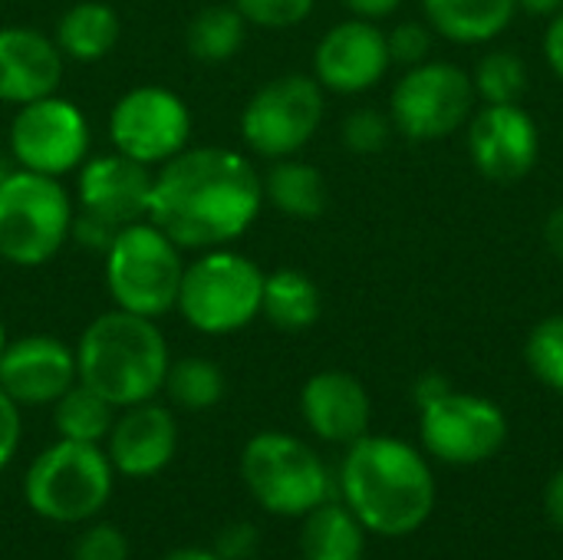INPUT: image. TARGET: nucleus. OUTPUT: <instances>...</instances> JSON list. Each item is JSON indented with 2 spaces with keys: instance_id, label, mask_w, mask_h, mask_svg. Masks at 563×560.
Instances as JSON below:
<instances>
[{
  "instance_id": "obj_5",
  "label": "nucleus",
  "mask_w": 563,
  "mask_h": 560,
  "mask_svg": "<svg viewBox=\"0 0 563 560\" xmlns=\"http://www.w3.org/2000/svg\"><path fill=\"white\" fill-rule=\"evenodd\" d=\"M76 201L53 175L10 168L0 178V261L43 267L69 241Z\"/></svg>"
},
{
  "instance_id": "obj_17",
  "label": "nucleus",
  "mask_w": 563,
  "mask_h": 560,
  "mask_svg": "<svg viewBox=\"0 0 563 560\" xmlns=\"http://www.w3.org/2000/svg\"><path fill=\"white\" fill-rule=\"evenodd\" d=\"M76 380V350L49 333L10 340L0 356V389L20 409L53 406Z\"/></svg>"
},
{
  "instance_id": "obj_8",
  "label": "nucleus",
  "mask_w": 563,
  "mask_h": 560,
  "mask_svg": "<svg viewBox=\"0 0 563 560\" xmlns=\"http://www.w3.org/2000/svg\"><path fill=\"white\" fill-rule=\"evenodd\" d=\"M241 479L254 502L284 518H300L330 498L323 459L287 432H257L241 452Z\"/></svg>"
},
{
  "instance_id": "obj_43",
  "label": "nucleus",
  "mask_w": 563,
  "mask_h": 560,
  "mask_svg": "<svg viewBox=\"0 0 563 560\" xmlns=\"http://www.w3.org/2000/svg\"><path fill=\"white\" fill-rule=\"evenodd\" d=\"M518 10L531 13V17H554L563 10V0H515Z\"/></svg>"
},
{
  "instance_id": "obj_4",
  "label": "nucleus",
  "mask_w": 563,
  "mask_h": 560,
  "mask_svg": "<svg viewBox=\"0 0 563 560\" xmlns=\"http://www.w3.org/2000/svg\"><path fill=\"white\" fill-rule=\"evenodd\" d=\"M264 271L247 254L228 248L198 251L185 264L175 310L185 323L205 337H228L251 327L261 317Z\"/></svg>"
},
{
  "instance_id": "obj_12",
  "label": "nucleus",
  "mask_w": 563,
  "mask_h": 560,
  "mask_svg": "<svg viewBox=\"0 0 563 560\" xmlns=\"http://www.w3.org/2000/svg\"><path fill=\"white\" fill-rule=\"evenodd\" d=\"M89 142L92 132L86 112L59 92L16 106L7 135L10 158L16 168L53 178L76 172L89 158Z\"/></svg>"
},
{
  "instance_id": "obj_36",
  "label": "nucleus",
  "mask_w": 563,
  "mask_h": 560,
  "mask_svg": "<svg viewBox=\"0 0 563 560\" xmlns=\"http://www.w3.org/2000/svg\"><path fill=\"white\" fill-rule=\"evenodd\" d=\"M20 436H23L20 406L0 389V472L13 462V455L20 449Z\"/></svg>"
},
{
  "instance_id": "obj_20",
  "label": "nucleus",
  "mask_w": 563,
  "mask_h": 560,
  "mask_svg": "<svg viewBox=\"0 0 563 560\" xmlns=\"http://www.w3.org/2000/svg\"><path fill=\"white\" fill-rule=\"evenodd\" d=\"M300 413L310 432L323 442L353 446L369 432V393L346 370L313 373L300 389Z\"/></svg>"
},
{
  "instance_id": "obj_24",
  "label": "nucleus",
  "mask_w": 563,
  "mask_h": 560,
  "mask_svg": "<svg viewBox=\"0 0 563 560\" xmlns=\"http://www.w3.org/2000/svg\"><path fill=\"white\" fill-rule=\"evenodd\" d=\"M261 314L287 333L310 330L323 314L320 287L297 267H277L264 274V300Z\"/></svg>"
},
{
  "instance_id": "obj_16",
  "label": "nucleus",
  "mask_w": 563,
  "mask_h": 560,
  "mask_svg": "<svg viewBox=\"0 0 563 560\" xmlns=\"http://www.w3.org/2000/svg\"><path fill=\"white\" fill-rule=\"evenodd\" d=\"M155 168L125 158L122 152L89 155L76 168V205L115 228L148 218Z\"/></svg>"
},
{
  "instance_id": "obj_26",
  "label": "nucleus",
  "mask_w": 563,
  "mask_h": 560,
  "mask_svg": "<svg viewBox=\"0 0 563 560\" xmlns=\"http://www.w3.org/2000/svg\"><path fill=\"white\" fill-rule=\"evenodd\" d=\"M244 40H247V20L234 10V3H211L198 10L185 30L188 53L208 66L234 59Z\"/></svg>"
},
{
  "instance_id": "obj_38",
  "label": "nucleus",
  "mask_w": 563,
  "mask_h": 560,
  "mask_svg": "<svg viewBox=\"0 0 563 560\" xmlns=\"http://www.w3.org/2000/svg\"><path fill=\"white\" fill-rule=\"evenodd\" d=\"M544 59L551 73L563 79V10L551 17V26L544 30Z\"/></svg>"
},
{
  "instance_id": "obj_21",
  "label": "nucleus",
  "mask_w": 563,
  "mask_h": 560,
  "mask_svg": "<svg viewBox=\"0 0 563 560\" xmlns=\"http://www.w3.org/2000/svg\"><path fill=\"white\" fill-rule=\"evenodd\" d=\"M426 10V23L462 46H482L498 40L515 13L518 3L515 0H422Z\"/></svg>"
},
{
  "instance_id": "obj_19",
  "label": "nucleus",
  "mask_w": 563,
  "mask_h": 560,
  "mask_svg": "<svg viewBox=\"0 0 563 560\" xmlns=\"http://www.w3.org/2000/svg\"><path fill=\"white\" fill-rule=\"evenodd\" d=\"M63 53L36 26H0V102L26 106L53 96L63 83Z\"/></svg>"
},
{
  "instance_id": "obj_31",
  "label": "nucleus",
  "mask_w": 563,
  "mask_h": 560,
  "mask_svg": "<svg viewBox=\"0 0 563 560\" xmlns=\"http://www.w3.org/2000/svg\"><path fill=\"white\" fill-rule=\"evenodd\" d=\"M234 10L247 20V26H264V30H290L303 23L317 0H231Z\"/></svg>"
},
{
  "instance_id": "obj_14",
  "label": "nucleus",
  "mask_w": 563,
  "mask_h": 560,
  "mask_svg": "<svg viewBox=\"0 0 563 560\" xmlns=\"http://www.w3.org/2000/svg\"><path fill=\"white\" fill-rule=\"evenodd\" d=\"M468 155L488 182H521L541 158V129L521 102H485L468 119Z\"/></svg>"
},
{
  "instance_id": "obj_30",
  "label": "nucleus",
  "mask_w": 563,
  "mask_h": 560,
  "mask_svg": "<svg viewBox=\"0 0 563 560\" xmlns=\"http://www.w3.org/2000/svg\"><path fill=\"white\" fill-rule=\"evenodd\" d=\"M525 360L531 373L563 396V314L544 317L525 343Z\"/></svg>"
},
{
  "instance_id": "obj_13",
  "label": "nucleus",
  "mask_w": 563,
  "mask_h": 560,
  "mask_svg": "<svg viewBox=\"0 0 563 560\" xmlns=\"http://www.w3.org/2000/svg\"><path fill=\"white\" fill-rule=\"evenodd\" d=\"M422 446L445 465H478L501 452L508 419L498 403L475 393H449L422 409Z\"/></svg>"
},
{
  "instance_id": "obj_32",
  "label": "nucleus",
  "mask_w": 563,
  "mask_h": 560,
  "mask_svg": "<svg viewBox=\"0 0 563 560\" xmlns=\"http://www.w3.org/2000/svg\"><path fill=\"white\" fill-rule=\"evenodd\" d=\"M393 119L379 109H356L343 119V145L356 155H376L389 145Z\"/></svg>"
},
{
  "instance_id": "obj_9",
  "label": "nucleus",
  "mask_w": 563,
  "mask_h": 560,
  "mask_svg": "<svg viewBox=\"0 0 563 560\" xmlns=\"http://www.w3.org/2000/svg\"><path fill=\"white\" fill-rule=\"evenodd\" d=\"M475 83L455 63L426 59L409 66L389 96V119L409 142H439L455 135L475 109Z\"/></svg>"
},
{
  "instance_id": "obj_41",
  "label": "nucleus",
  "mask_w": 563,
  "mask_h": 560,
  "mask_svg": "<svg viewBox=\"0 0 563 560\" xmlns=\"http://www.w3.org/2000/svg\"><path fill=\"white\" fill-rule=\"evenodd\" d=\"M544 241H548L551 254L563 264V205L548 215V221H544Z\"/></svg>"
},
{
  "instance_id": "obj_33",
  "label": "nucleus",
  "mask_w": 563,
  "mask_h": 560,
  "mask_svg": "<svg viewBox=\"0 0 563 560\" xmlns=\"http://www.w3.org/2000/svg\"><path fill=\"white\" fill-rule=\"evenodd\" d=\"M386 46H389V59L396 66H406V69L419 66L432 53V26L419 23V20H406L386 33Z\"/></svg>"
},
{
  "instance_id": "obj_27",
  "label": "nucleus",
  "mask_w": 563,
  "mask_h": 560,
  "mask_svg": "<svg viewBox=\"0 0 563 560\" xmlns=\"http://www.w3.org/2000/svg\"><path fill=\"white\" fill-rule=\"evenodd\" d=\"M112 422H115V406L106 403L96 389H89L79 380L53 403V426L59 439L102 446Z\"/></svg>"
},
{
  "instance_id": "obj_29",
  "label": "nucleus",
  "mask_w": 563,
  "mask_h": 560,
  "mask_svg": "<svg viewBox=\"0 0 563 560\" xmlns=\"http://www.w3.org/2000/svg\"><path fill=\"white\" fill-rule=\"evenodd\" d=\"M472 83H475V96L488 106L521 102L528 89V66L515 50H492L478 59Z\"/></svg>"
},
{
  "instance_id": "obj_2",
  "label": "nucleus",
  "mask_w": 563,
  "mask_h": 560,
  "mask_svg": "<svg viewBox=\"0 0 563 560\" xmlns=\"http://www.w3.org/2000/svg\"><path fill=\"white\" fill-rule=\"evenodd\" d=\"M343 505L360 525L383 538L419 531L435 508V475L402 439L363 436L350 446L343 469Z\"/></svg>"
},
{
  "instance_id": "obj_6",
  "label": "nucleus",
  "mask_w": 563,
  "mask_h": 560,
  "mask_svg": "<svg viewBox=\"0 0 563 560\" xmlns=\"http://www.w3.org/2000/svg\"><path fill=\"white\" fill-rule=\"evenodd\" d=\"M185 251L148 218L119 228L106 248L102 281L119 310L139 317H165L178 304V287L185 274Z\"/></svg>"
},
{
  "instance_id": "obj_37",
  "label": "nucleus",
  "mask_w": 563,
  "mask_h": 560,
  "mask_svg": "<svg viewBox=\"0 0 563 560\" xmlns=\"http://www.w3.org/2000/svg\"><path fill=\"white\" fill-rule=\"evenodd\" d=\"M254 548H257V531L251 525L238 521V525L221 531V538L214 545V554L221 560H247L254 554Z\"/></svg>"
},
{
  "instance_id": "obj_22",
  "label": "nucleus",
  "mask_w": 563,
  "mask_h": 560,
  "mask_svg": "<svg viewBox=\"0 0 563 560\" xmlns=\"http://www.w3.org/2000/svg\"><path fill=\"white\" fill-rule=\"evenodd\" d=\"M119 33H122V23H119V13L109 3L79 0V3L63 10V17L56 20L53 40H56L63 59L99 63L115 50Z\"/></svg>"
},
{
  "instance_id": "obj_28",
  "label": "nucleus",
  "mask_w": 563,
  "mask_h": 560,
  "mask_svg": "<svg viewBox=\"0 0 563 560\" xmlns=\"http://www.w3.org/2000/svg\"><path fill=\"white\" fill-rule=\"evenodd\" d=\"M168 399L178 409L188 413H205L211 406H218L224 399V373L218 363L205 360V356H185V360H172L168 373H165V386Z\"/></svg>"
},
{
  "instance_id": "obj_3",
  "label": "nucleus",
  "mask_w": 563,
  "mask_h": 560,
  "mask_svg": "<svg viewBox=\"0 0 563 560\" xmlns=\"http://www.w3.org/2000/svg\"><path fill=\"white\" fill-rule=\"evenodd\" d=\"M73 350L79 383L96 389L115 409L155 399L172 363L158 323L119 307L89 320Z\"/></svg>"
},
{
  "instance_id": "obj_40",
  "label": "nucleus",
  "mask_w": 563,
  "mask_h": 560,
  "mask_svg": "<svg viewBox=\"0 0 563 560\" xmlns=\"http://www.w3.org/2000/svg\"><path fill=\"white\" fill-rule=\"evenodd\" d=\"M346 3V10L353 13V17H360V20H383V17H393L399 7H402V0H343Z\"/></svg>"
},
{
  "instance_id": "obj_11",
  "label": "nucleus",
  "mask_w": 563,
  "mask_h": 560,
  "mask_svg": "<svg viewBox=\"0 0 563 560\" xmlns=\"http://www.w3.org/2000/svg\"><path fill=\"white\" fill-rule=\"evenodd\" d=\"M112 149L148 168L165 165L188 149L191 109L188 102L158 83H142L125 89L109 112Z\"/></svg>"
},
{
  "instance_id": "obj_45",
  "label": "nucleus",
  "mask_w": 563,
  "mask_h": 560,
  "mask_svg": "<svg viewBox=\"0 0 563 560\" xmlns=\"http://www.w3.org/2000/svg\"><path fill=\"white\" fill-rule=\"evenodd\" d=\"M7 343H10V340H7V327H3V320H0V356H3V350H7Z\"/></svg>"
},
{
  "instance_id": "obj_34",
  "label": "nucleus",
  "mask_w": 563,
  "mask_h": 560,
  "mask_svg": "<svg viewBox=\"0 0 563 560\" xmlns=\"http://www.w3.org/2000/svg\"><path fill=\"white\" fill-rule=\"evenodd\" d=\"M73 560H129V538L115 525H92L76 538Z\"/></svg>"
},
{
  "instance_id": "obj_10",
  "label": "nucleus",
  "mask_w": 563,
  "mask_h": 560,
  "mask_svg": "<svg viewBox=\"0 0 563 560\" xmlns=\"http://www.w3.org/2000/svg\"><path fill=\"white\" fill-rule=\"evenodd\" d=\"M323 86L307 73H284L264 83L241 112V139L257 158H290L323 122Z\"/></svg>"
},
{
  "instance_id": "obj_25",
  "label": "nucleus",
  "mask_w": 563,
  "mask_h": 560,
  "mask_svg": "<svg viewBox=\"0 0 563 560\" xmlns=\"http://www.w3.org/2000/svg\"><path fill=\"white\" fill-rule=\"evenodd\" d=\"M300 554L303 560H363L366 528L346 505H317L303 515Z\"/></svg>"
},
{
  "instance_id": "obj_44",
  "label": "nucleus",
  "mask_w": 563,
  "mask_h": 560,
  "mask_svg": "<svg viewBox=\"0 0 563 560\" xmlns=\"http://www.w3.org/2000/svg\"><path fill=\"white\" fill-rule=\"evenodd\" d=\"M162 560H221L214 551H205V548H181V551H172Z\"/></svg>"
},
{
  "instance_id": "obj_7",
  "label": "nucleus",
  "mask_w": 563,
  "mask_h": 560,
  "mask_svg": "<svg viewBox=\"0 0 563 560\" xmlns=\"http://www.w3.org/2000/svg\"><path fill=\"white\" fill-rule=\"evenodd\" d=\"M115 469L102 446L59 439L43 449L23 479L26 505L56 525H79L96 518L112 498Z\"/></svg>"
},
{
  "instance_id": "obj_15",
  "label": "nucleus",
  "mask_w": 563,
  "mask_h": 560,
  "mask_svg": "<svg viewBox=\"0 0 563 560\" xmlns=\"http://www.w3.org/2000/svg\"><path fill=\"white\" fill-rule=\"evenodd\" d=\"M393 66L386 33L373 20L350 17L330 26L313 50V79L323 92L360 96L383 83Z\"/></svg>"
},
{
  "instance_id": "obj_23",
  "label": "nucleus",
  "mask_w": 563,
  "mask_h": 560,
  "mask_svg": "<svg viewBox=\"0 0 563 560\" xmlns=\"http://www.w3.org/2000/svg\"><path fill=\"white\" fill-rule=\"evenodd\" d=\"M264 201L294 221H317L327 211L330 191L320 168L290 158H277L264 175Z\"/></svg>"
},
{
  "instance_id": "obj_18",
  "label": "nucleus",
  "mask_w": 563,
  "mask_h": 560,
  "mask_svg": "<svg viewBox=\"0 0 563 560\" xmlns=\"http://www.w3.org/2000/svg\"><path fill=\"white\" fill-rule=\"evenodd\" d=\"M106 446L115 475L152 479L165 472L178 452V422L165 406L148 399L122 409L106 436Z\"/></svg>"
},
{
  "instance_id": "obj_1",
  "label": "nucleus",
  "mask_w": 563,
  "mask_h": 560,
  "mask_svg": "<svg viewBox=\"0 0 563 560\" xmlns=\"http://www.w3.org/2000/svg\"><path fill=\"white\" fill-rule=\"evenodd\" d=\"M264 208V175L224 145L185 149L155 168L148 221L181 251L228 248L257 221Z\"/></svg>"
},
{
  "instance_id": "obj_42",
  "label": "nucleus",
  "mask_w": 563,
  "mask_h": 560,
  "mask_svg": "<svg viewBox=\"0 0 563 560\" xmlns=\"http://www.w3.org/2000/svg\"><path fill=\"white\" fill-rule=\"evenodd\" d=\"M544 505H548V515L551 521L563 528V472H558L548 485V495H544Z\"/></svg>"
},
{
  "instance_id": "obj_35",
  "label": "nucleus",
  "mask_w": 563,
  "mask_h": 560,
  "mask_svg": "<svg viewBox=\"0 0 563 560\" xmlns=\"http://www.w3.org/2000/svg\"><path fill=\"white\" fill-rule=\"evenodd\" d=\"M119 234L115 224L89 215V211H76L73 218V231H69V241H79L86 251H96V254H106V248L112 244V238Z\"/></svg>"
},
{
  "instance_id": "obj_39",
  "label": "nucleus",
  "mask_w": 563,
  "mask_h": 560,
  "mask_svg": "<svg viewBox=\"0 0 563 560\" xmlns=\"http://www.w3.org/2000/svg\"><path fill=\"white\" fill-rule=\"evenodd\" d=\"M449 393H452V383H449L442 373H422V376L416 380V386H412V396H416L419 409L432 406L435 399H442V396H449Z\"/></svg>"
}]
</instances>
